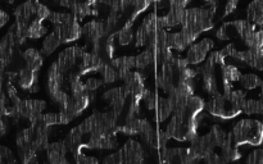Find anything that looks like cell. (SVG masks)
<instances>
[{
    "instance_id": "1",
    "label": "cell",
    "mask_w": 263,
    "mask_h": 164,
    "mask_svg": "<svg viewBox=\"0 0 263 164\" xmlns=\"http://www.w3.org/2000/svg\"><path fill=\"white\" fill-rule=\"evenodd\" d=\"M234 142L238 146L252 145L258 146L263 144V122L256 119H241L234 126L233 132Z\"/></svg>"
},
{
    "instance_id": "2",
    "label": "cell",
    "mask_w": 263,
    "mask_h": 164,
    "mask_svg": "<svg viewBox=\"0 0 263 164\" xmlns=\"http://www.w3.org/2000/svg\"><path fill=\"white\" fill-rule=\"evenodd\" d=\"M204 109L215 118L223 120L233 119L236 115L240 114V112L231 107L230 101L223 96L222 92H218V94L211 96V99L205 102Z\"/></svg>"
},
{
    "instance_id": "3",
    "label": "cell",
    "mask_w": 263,
    "mask_h": 164,
    "mask_svg": "<svg viewBox=\"0 0 263 164\" xmlns=\"http://www.w3.org/2000/svg\"><path fill=\"white\" fill-rule=\"evenodd\" d=\"M198 37H199V35L195 33L193 30L181 28V30L176 31V32L167 33V44H168V48L171 50L184 51L193 43H195Z\"/></svg>"
},
{
    "instance_id": "4",
    "label": "cell",
    "mask_w": 263,
    "mask_h": 164,
    "mask_svg": "<svg viewBox=\"0 0 263 164\" xmlns=\"http://www.w3.org/2000/svg\"><path fill=\"white\" fill-rule=\"evenodd\" d=\"M213 49V40L211 38H203V40L193 43L186 49V61L189 66H198L207 58L210 51Z\"/></svg>"
},
{
    "instance_id": "5",
    "label": "cell",
    "mask_w": 263,
    "mask_h": 164,
    "mask_svg": "<svg viewBox=\"0 0 263 164\" xmlns=\"http://www.w3.org/2000/svg\"><path fill=\"white\" fill-rule=\"evenodd\" d=\"M157 17L158 15L156 13H151V14H148V17L144 18L141 25L139 26L138 31H136V48L148 45L153 33L158 30L157 28Z\"/></svg>"
},
{
    "instance_id": "6",
    "label": "cell",
    "mask_w": 263,
    "mask_h": 164,
    "mask_svg": "<svg viewBox=\"0 0 263 164\" xmlns=\"http://www.w3.org/2000/svg\"><path fill=\"white\" fill-rule=\"evenodd\" d=\"M122 163H141L145 159L143 145L135 140H128L120 150Z\"/></svg>"
},
{
    "instance_id": "7",
    "label": "cell",
    "mask_w": 263,
    "mask_h": 164,
    "mask_svg": "<svg viewBox=\"0 0 263 164\" xmlns=\"http://www.w3.org/2000/svg\"><path fill=\"white\" fill-rule=\"evenodd\" d=\"M54 28L59 32L62 43H72L79 40L82 36V27L80 26L77 18H73L64 25H57Z\"/></svg>"
},
{
    "instance_id": "8",
    "label": "cell",
    "mask_w": 263,
    "mask_h": 164,
    "mask_svg": "<svg viewBox=\"0 0 263 164\" xmlns=\"http://www.w3.org/2000/svg\"><path fill=\"white\" fill-rule=\"evenodd\" d=\"M81 54L82 50L79 46H72V48L64 49V50L58 55V59L55 60L59 69H61L63 73H67V72L71 71V69L73 68L74 64L77 63V60L80 59Z\"/></svg>"
},
{
    "instance_id": "9",
    "label": "cell",
    "mask_w": 263,
    "mask_h": 164,
    "mask_svg": "<svg viewBox=\"0 0 263 164\" xmlns=\"http://www.w3.org/2000/svg\"><path fill=\"white\" fill-rule=\"evenodd\" d=\"M79 73L85 74L89 72H98V69L105 63L99 55H97L92 51H82L81 56L79 59Z\"/></svg>"
},
{
    "instance_id": "10",
    "label": "cell",
    "mask_w": 263,
    "mask_h": 164,
    "mask_svg": "<svg viewBox=\"0 0 263 164\" xmlns=\"http://www.w3.org/2000/svg\"><path fill=\"white\" fill-rule=\"evenodd\" d=\"M17 84L22 90L28 92L37 91V72L23 67L17 73Z\"/></svg>"
},
{
    "instance_id": "11",
    "label": "cell",
    "mask_w": 263,
    "mask_h": 164,
    "mask_svg": "<svg viewBox=\"0 0 263 164\" xmlns=\"http://www.w3.org/2000/svg\"><path fill=\"white\" fill-rule=\"evenodd\" d=\"M82 35H84L90 43L94 44L97 43V41L104 38L105 36L108 35V32L107 30H105L104 22L92 19L84 25V27H82Z\"/></svg>"
},
{
    "instance_id": "12",
    "label": "cell",
    "mask_w": 263,
    "mask_h": 164,
    "mask_svg": "<svg viewBox=\"0 0 263 164\" xmlns=\"http://www.w3.org/2000/svg\"><path fill=\"white\" fill-rule=\"evenodd\" d=\"M48 160L51 164H67L68 163V159L66 158L67 153H69L68 148H67V144L64 141L61 142H53L49 144L48 149Z\"/></svg>"
},
{
    "instance_id": "13",
    "label": "cell",
    "mask_w": 263,
    "mask_h": 164,
    "mask_svg": "<svg viewBox=\"0 0 263 164\" xmlns=\"http://www.w3.org/2000/svg\"><path fill=\"white\" fill-rule=\"evenodd\" d=\"M36 2H37V0H26V2L22 3L20 7L15 8V22L30 23L31 20L33 19V15H35Z\"/></svg>"
},
{
    "instance_id": "14",
    "label": "cell",
    "mask_w": 263,
    "mask_h": 164,
    "mask_svg": "<svg viewBox=\"0 0 263 164\" xmlns=\"http://www.w3.org/2000/svg\"><path fill=\"white\" fill-rule=\"evenodd\" d=\"M22 59L25 61V67L39 72L43 67V54L36 49H27L22 53Z\"/></svg>"
},
{
    "instance_id": "15",
    "label": "cell",
    "mask_w": 263,
    "mask_h": 164,
    "mask_svg": "<svg viewBox=\"0 0 263 164\" xmlns=\"http://www.w3.org/2000/svg\"><path fill=\"white\" fill-rule=\"evenodd\" d=\"M113 67L116 68V71L118 72V78H122L127 72L133 71L135 68V56H120V58H113L109 61Z\"/></svg>"
},
{
    "instance_id": "16",
    "label": "cell",
    "mask_w": 263,
    "mask_h": 164,
    "mask_svg": "<svg viewBox=\"0 0 263 164\" xmlns=\"http://www.w3.org/2000/svg\"><path fill=\"white\" fill-rule=\"evenodd\" d=\"M154 110H156L157 120H158L159 123L166 122V120L171 117L172 113H174V108H172L168 97H164V96H158L156 109Z\"/></svg>"
},
{
    "instance_id": "17",
    "label": "cell",
    "mask_w": 263,
    "mask_h": 164,
    "mask_svg": "<svg viewBox=\"0 0 263 164\" xmlns=\"http://www.w3.org/2000/svg\"><path fill=\"white\" fill-rule=\"evenodd\" d=\"M156 64V53L151 49L145 48V50L135 56V68L138 71H145L149 67H153Z\"/></svg>"
},
{
    "instance_id": "18",
    "label": "cell",
    "mask_w": 263,
    "mask_h": 164,
    "mask_svg": "<svg viewBox=\"0 0 263 164\" xmlns=\"http://www.w3.org/2000/svg\"><path fill=\"white\" fill-rule=\"evenodd\" d=\"M62 44L61 36H59L58 31L54 28L49 35L45 36L43 41V46H41V54L43 55H50L53 51H55Z\"/></svg>"
},
{
    "instance_id": "19",
    "label": "cell",
    "mask_w": 263,
    "mask_h": 164,
    "mask_svg": "<svg viewBox=\"0 0 263 164\" xmlns=\"http://www.w3.org/2000/svg\"><path fill=\"white\" fill-rule=\"evenodd\" d=\"M248 20L256 26H263V0H253L247 9Z\"/></svg>"
},
{
    "instance_id": "20",
    "label": "cell",
    "mask_w": 263,
    "mask_h": 164,
    "mask_svg": "<svg viewBox=\"0 0 263 164\" xmlns=\"http://www.w3.org/2000/svg\"><path fill=\"white\" fill-rule=\"evenodd\" d=\"M98 73H100V77H102L103 84H115L118 78V72L116 71L115 67L109 63V61H105L99 69H98Z\"/></svg>"
},
{
    "instance_id": "21",
    "label": "cell",
    "mask_w": 263,
    "mask_h": 164,
    "mask_svg": "<svg viewBox=\"0 0 263 164\" xmlns=\"http://www.w3.org/2000/svg\"><path fill=\"white\" fill-rule=\"evenodd\" d=\"M133 25L134 22H131V20L127 19L125 25L122 26V28L116 33V37H117L118 44H120L121 46L128 45V44H131V41H133V37H134Z\"/></svg>"
},
{
    "instance_id": "22",
    "label": "cell",
    "mask_w": 263,
    "mask_h": 164,
    "mask_svg": "<svg viewBox=\"0 0 263 164\" xmlns=\"http://www.w3.org/2000/svg\"><path fill=\"white\" fill-rule=\"evenodd\" d=\"M48 32V28L43 25L41 20H39L37 18H33L30 23H28L27 28V38H40L44 35H46Z\"/></svg>"
},
{
    "instance_id": "23",
    "label": "cell",
    "mask_w": 263,
    "mask_h": 164,
    "mask_svg": "<svg viewBox=\"0 0 263 164\" xmlns=\"http://www.w3.org/2000/svg\"><path fill=\"white\" fill-rule=\"evenodd\" d=\"M205 107V101L198 95H190L187 97V102H186V109L189 114H199V113H203Z\"/></svg>"
},
{
    "instance_id": "24",
    "label": "cell",
    "mask_w": 263,
    "mask_h": 164,
    "mask_svg": "<svg viewBox=\"0 0 263 164\" xmlns=\"http://www.w3.org/2000/svg\"><path fill=\"white\" fill-rule=\"evenodd\" d=\"M202 86H203V90H204L207 94H210L211 96H213V95L220 92L215 73H210V74H204V76H202Z\"/></svg>"
},
{
    "instance_id": "25",
    "label": "cell",
    "mask_w": 263,
    "mask_h": 164,
    "mask_svg": "<svg viewBox=\"0 0 263 164\" xmlns=\"http://www.w3.org/2000/svg\"><path fill=\"white\" fill-rule=\"evenodd\" d=\"M244 44L248 49H263V31L254 30L248 37L244 38Z\"/></svg>"
},
{
    "instance_id": "26",
    "label": "cell",
    "mask_w": 263,
    "mask_h": 164,
    "mask_svg": "<svg viewBox=\"0 0 263 164\" xmlns=\"http://www.w3.org/2000/svg\"><path fill=\"white\" fill-rule=\"evenodd\" d=\"M239 82H240L241 86L246 90H254L261 85V78H259L257 74L254 73H246L240 74V78H239Z\"/></svg>"
},
{
    "instance_id": "27",
    "label": "cell",
    "mask_w": 263,
    "mask_h": 164,
    "mask_svg": "<svg viewBox=\"0 0 263 164\" xmlns=\"http://www.w3.org/2000/svg\"><path fill=\"white\" fill-rule=\"evenodd\" d=\"M152 3H153V0H136L127 19L131 20V22H135L136 18H138L141 13L145 12V10L151 7Z\"/></svg>"
},
{
    "instance_id": "28",
    "label": "cell",
    "mask_w": 263,
    "mask_h": 164,
    "mask_svg": "<svg viewBox=\"0 0 263 164\" xmlns=\"http://www.w3.org/2000/svg\"><path fill=\"white\" fill-rule=\"evenodd\" d=\"M243 112L246 114H263V99L246 100L243 105Z\"/></svg>"
},
{
    "instance_id": "29",
    "label": "cell",
    "mask_w": 263,
    "mask_h": 164,
    "mask_svg": "<svg viewBox=\"0 0 263 164\" xmlns=\"http://www.w3.org/2000/svg\"><path fill=\"white\" fill-rule=\"evenodd\" d=\"M210 133L212 135V137H213V140H215L216 146H217V148H221V146L223 145V142H225L226 138H228V136H229V133L226 132V131L223 130L220 125H213L212 127H211Z\"/></svg>"
},
{
    "instance_id": "30",
    "label": "cell",
    "mask_w": 263,
    "mask_h": 164,
    "mask_svg": "<svg viewBox=\"0 0 263 164\" xmlns=\"http://www.w3.org/2000/svg\"><path fill=\"white\" fill-rule=\"evenodd\" d=\"M74 17L71 12H51L50 15H49L48 19L50 20L51 23H54V26L57 25H64V23L72 20Z\"/></svg>"
},
{
    "instance_id": "31",
    "label": "cell",
    "mask_w": 263,
    "mask_h": 164,
    "mask_svg": "<svg viewBox=\"0 0 263 164\" xmlns=\"http://www.w3.org/2000/svg\"><path fill=\"white\" fill-rule=\"evenodd\" d=\"M157 100H158V96L156 95V92H153V91H151V90L146 89L145 92H144L143 100H141V101L145 102L146 108H148L149 110H154L156 109Z\"/></svg>"
},
{
    "instance_id": "32",
    "label": "cell",
    "mask_w": 263,
    "mask_h": 164,
    "mask_svg": "<svg viewBox=\"0 0 263 164\" xmlns=\"http://www.w3.org/2000/svg\"><path fill=\"white\" fill-rule=\"evenodd\" d=\"M50 9H49L46 5H44L43 3H40L37 0L36 2V12H35V18H37L39 20H41V22H44V20H46L49 18V15H50Z\"/></svg>"
},
{
    "instance_id": "33",
    "label": "cell",
    "mask_w": 263,
    "mask_h": 164,
    "mask_svg": "<svg viewBox=\"0 0 263 164\" xmlns=\"http://www.w3.org/2000/svg\"><path fill=\"white\" fill-rule=\"evenodd\" d=\"M14 156L10 149H8L7 146L0 145V163H12L14 161Z\"/></svg>"
},
{
    "instance_id": "34",
    "label": "cell",
    "mask_w": 263,
    "mask_h": 164,
    "mask_svg": "<svg viewBox=\"0 0 263 164\" xmlns=\"http://www.w3.org/2000/svg\"><path fill=\"white\" fill-rule=\"evenodd\" d=\"M247 163L251 164H262L263 163V149H256L252 151L247 158Z\"/></svg>"
},
{
    "instance_id": "35",
    "label": "cell",
    "mask_w": 263,
    "mask_h": 164,
    "mask_svg": "<svg viewBox=\"0 0 263 164\" xmlns=\"http://www.w3.org/2000/svg\"><path fill=\"white\" fill-rule=\"evenodd\" d=\"M103 85L102 79H98V78H90L87 79L86 82H84V89L86 92H94L99 89L100 86Z\"/></svg>"
},
{
    "instance_id": "36",
    "label": "cell",
    "mask_w": 263,
    "mask_h": 164,
    "mask_svg": "<svg viewBox=\"0 0 263 164\" xmlns=\"http://www.w3.org/2000/svg\"><path fill=\"white\" fill-rule=\"evenodd\" d=\"M216 36H217V38H220V40H222V41H228V40H231V38H233L231 37L230 28H229L228 23H223V25L218 28V31L216 32Z\"/></svg>"
},
{
    "instance_id": "37",
    "label": "cell",
    "mask_w": 263,
    "mask_h": 164,
    "mask_svg": "<svg viewBox=\"0 0 263 164\" xmlns=\"http://www.w3.org/2000/svg\"><path fill=\"white\" fill-rule=\"evenodd\" d=\"M203 160H204L205 163H208V164H220V163H222L221 155H220V154L215 153V150L211 151V153H208V154H205V155L203 156Z\"/></svg>"
},
{
    "instance_id": "38",
    "label": "cell",
    "mask_w": 263,
    "mask_h": 164,
    "mask_svg": "<svg viewBox=\"0 0 263 164\" xmlns=\"http://www.w3.org/2000/svg\"><path fill=\"white\" fill-rule=\"evenodd\" d=\"M103 163H105V164H120V163H122V156H121L120 151H118V153L108 154V155L104 156V159H103Z\"/></svg>"
},
{
    "instance_id": "39",
    "label": "cell",
    "mask_w": 263,
    "mask_h": 164,
    "mask_svg": "<svg viewBox=\"0 0 263 164\" xmlns=\"http://www.w3.org/2000/svg\"><path fill=\"white\" fill-rule=\"evenodd\" d=\"M74 159H76L77 163H81V164H97V163H99V160H98L97 158H94V156L86 155L85 153L80 154V155L77 156V158H74Z\"/></svg>"
},
{
    "instance_id": "40",
    "label": "cell",
    "mask_w": 263,
    "mask_h": 164,
    "mask_svg": "<svg viewBox=\"0 0 263 164\" xmlns=\"http://www.w3.org/2000/svg\"><path fill=\"white\" fill-rule=\"evenodd\" d=\"M120 92H121V86L113 87V89L107 90V91H105L104 94H103L102 97H103V99H104V100H107L108 102H110L113 99H115L116 96H117L118 94H120Z\"/></svg>"
},
{
    "instance_id": "41",
    "label": "cell",
    "mask_w": 263,
    "mask_h": 164,
    "mask_svg": "<svg viewBox=\"0 0 263 164\" xmlns=\"http://www.w3.org/2000/svg\"><path fill=\"white\" fill-rule=\"evenodd\" d=\"M238 3H239V0H228V2H226V5H225L223 17H228L229 14H231V13L236 9V7H238Z\"/></svg>"
},
{
    "instance_id": "42",
    "label": "cell",
    "mask_w": 263,
    "mask_h": 164,
    "mask_svg": "<svg viewBox=\"0 0 263 164\" xmlns=\"http://www.w3.org/2000/svg\"><path fill=\"white\" fill-rule=\"evenodd\" d=\"M190 0H168L170 8H176V9H185Z\"/></svg>"
},
{
    "instance_id": "43",
    "label": "cell",
    "mask_w": 263,
    "mask_h": 164,
    "mask_svg": "<svg viewBox=\"0 0 263 164\" xmlns=\"http://www.w3.org/2000/svg\"><path fill=\"white\" fill-rule=\"evenodd\" d=\"M79 3H80L79 0H59V4H61V7L67 8L69 12H72V10L76 8V5L79 4Z\"/></svg>"
},
{
    "instance_id": "44",
    "label": "cell",
    "mask_w": 263,
    "mask_h": 164,
    "mask_svg": "<svg viewBox=\"0 0 263 164\" xmlns=\"http://www.w3.org/2000/svg\"><path fill=\"white\" fill-rule=\"evenodd\" d=\"M259 86H261V99H263V81L261 82V85H259Z\"/></svg>"
},
{
    "instance_id": "45",
    "label": "cell",
    "mask_w": 263,
    "mask_h": 164,
    "mask_svg": "<svg viewBox=\"0 0 263 164\" xmlns=\"http://www.w3.org/2000/svg\"><path fill=\"white\" fill-rule=\"evenodd\" d=\"M54 2H59V0H54Z\"/></svg>"
}]
</instances>
